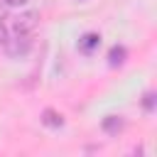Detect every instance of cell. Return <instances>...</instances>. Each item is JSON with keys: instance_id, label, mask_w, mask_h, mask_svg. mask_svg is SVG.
<instances>
[{"instance_id": "obj_1", "label": "cell", "mask_w": 157, "mask_h": 157, "mask_svg": "<svg viewBox=\"0 0 157 157\" xmlns=\"http://www.w3.org/2000/svg\"><path fill=\"white\" fill-rule=\"evenodd\" d=\"M29 34H32V32H15V37H12V39H5V44H7V54H10V56L27 54V49L32 47Z\"/></svg>"}, {"instance_id": "obj_2", "label": "cell", "mask_w": 157, "mask_h": 157, "mask_svg": "<svg viewBox=\"0 0 157 157\" xmlns=\"http://www.w3.org/2000/svg\"><path fill=\"white\" fill-rule=\"evenodd\" d=\"M37 20H39L37 12H25V15H20V17L15 20V32H32V29L37 27Z\"/></svg>"}, {"instance_id": "obj_3", "label": "cell", "mask_w": 157, "mask_h": 157, "mask_svg": "<svg viewBox=\"0 0 157 157\" xmlns=\"http://www.w3.org/2000/svg\"><path fill=\"white\" fill-rule=\"evenodd\" d=\"M101 47V34H96V32H86L81 39H78V49L83 52V54H91L93 49H98Z\"/></svg>"}, {"instance_id": "obj_4", "label": "cell", "mask_w": 157, "mask_h": 157, "mask_svg": "<svg viewBox=\"0 0 157 157\" xmlns=\"http://www.w3.org/2000/svg\"><path fill=\"white\" fill-rule=\"evenodd\" d=\"M42 123H44L47 128H61V125H64V118H61V113H56L54 108H44V110H42Z\"/></svg>"}, {"instance_id": "obj_5", "label": "cell", "mask_w": 157, "mask_h": 157, "mask_svg": "<svg viewBox=\"0 0 157 157\" xmlns=\"http://www.w3.org/2000/svg\"><path fill=\"white\" fill-rule=\"evenodd\" d=\"M123 128H125V123H123L120 115H105V118H103V130H105L108 135H118Z\"/></svg>"}, {"instance_id": "obj_6", "label": "cell", "mask_w": 157, "mask_h": 157, "mask_svg": "<svg viewBox=\"0 0 157 157\" xmlns=\"http://www.w3.org/2000/svg\"><path fill=\"white\" fill-rule=\"evenodd\" d=\"M125 56H128L125 47L115 44V47H110V52H108V64H110V66H120V64L125 61Z\"/></svg>"}, {"instance_id": "obj_7", "label": "cell", "mask_w": 157, "mask_h": 157, "mask_svg": "<svg viewBox=\"0 0 157 157\" xmlns=\"http://www.w3.org/2000/svg\"><path fill=\"white\" fill-rule=\"evenodd\" d=\"M142 105H145V110H155V93L152 91H147L142 96Z\"/></svg>"}, {"instance_id": "obj_8", "label": "cell", "mask_w": 157, "mask_h": 157, "mask_svg": "<svg viewBox=\"0 0 157 157\" xmlns=\"http://www.w3.org/2000/svg\"><path fill=\"white\" fill-rule=\"evenodd\" d=\"M25 2H27V0H5V5H7V7H22Z\"/></svg>"}, {"instance_id": "obj_9", "label": "cell", "mask_w": 157, "mask_h": 157, "mask_svg": "<svg viewBox=\"0 0 157 157\" xmlns=\"http://www.w3.org/2000/svg\"><path fill=\"white\" fill-rule=\"evenodd\" d=\"M5 39H7V29H5V25L0 22V44H5Z\"/></svg>"}]
</instances>
